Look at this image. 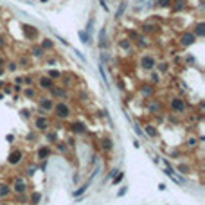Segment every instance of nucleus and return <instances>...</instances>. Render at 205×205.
I'll return each instance as SVG.
<instances>
[{"label": "nucleus", "mask_w": 205, "mask_h": 205, "mask_svg": "<svg viewBox=\"0 0 205 205\" xmlns=\"http://www.w3.org/2000/svg\"><path fill=\"white\" fill-rule=\"evenodd\" d=\"M52 108H54L56 117H59V119H67L68 115H70V108H68L67 103H58V104H54Z\"/></svg>", "instance_id": "obj_1"}, {"label": "nucleus", "mask_w": 205, "mask_h": 205, "mask_svg": "<svg viewBox=\"0 0 205 205\" xmlns=\"http://www.w3.org/2000/svg\"><path fill=\"white\" fill-rule=\"evenodd\" d=\"M156 65V59L153 54H144L141 56V67H142V70H153Z\"/></svg>", "instance_id": "obj_2"}, {"label": "nucleus", "mask_w": 205, "mask_h": 205, "mask_svg": "<svg viewBox=\"0 0 205 205\" xmlns=\"http://www.w3.org/2000/svg\"><path fill=\"white\" fill-rule=\"evenodd\" d=\"M180 45L182 47H189V45H193L194 41H196V36H194V33H191V31H185L184 34L180 36Z\"/></svg>", "instance_id": "obj_3"}, {"label": "nucleus", "mask_w": 205, "mask_h": 205, "mask_svg": "<svg viewBox=\"0 0 205 205\" xmlns=\"http://www.w3.org/2000/svg\"><path fill=\"white\" fill-rule=\"evenodd\" d=\"M171 110H175V112H185V103H184V99L182 97H173L171 99Z\"/></svg>", "instance_id": "obj_4"}, {"label": "nucleus", "mask_w": 205, "mask_h": 205, "mask_svg": "<svg viewBox=\"0 0 205 205\" xmlns=\"http://www.w3.org/2000/svg\"><path fill=\"white\" fill-rule=\"evenodd\" d=\"M38 85H40V88H43V90H51V88L54 86V81H52L49 76H41V78L38 79Z\"/></svg>", "instance_id": "obj_5"}, {"label": "nucleus", "mask_w": 205, "mask_h": 205, "mask_svg": "<svg viewBox=\"0 0 205 205\" xmlns=\"http://www.w3.org/2000/svg\"><path fill=\"white\" fill-rule=\"evenodd\" d=\"M22 29H24V33H25V38H27V40H34V38L38 36V31H36L33 25L24 24V25H22Z\"/></svg>", "instance_id": "obj_6"}, {"label": "nucleus", "mask_w": 205, "mask_h": 205, "mask_svg": "<svg viewBox=\"0 0 205 205\" xmlns=\"http://www.w3.org/2000/svg\"><path fill=\"white\" fill-rule=\"evenodd\" d=\"M31 54L34 56V58H38V59H41V58H45V51L40 47V45H34V47L31 49Z\"/></svg>", "instance_id": "obj_7"}, {"label": "nucleus", "mask_w": 205, "mask_h": 205, "mask_svg": "<svg viewBox=\"0 0 205 205\" xmlns=\"http://www.w3.org/2000/svg\"><path fill=\"white\" fill-rule=\"evenodd\" d=\"M13 189H14V193H24L25 191V182L24 180H14V184H13Z\"/></svg>", "instance_id": "obj_8"}, {"label": "nucleus", "mask_w": 205, "mask_h": 205, "mask_svg": "<svg viewBox=\"0 0 205 205\" xmlns=\"http://www.w3.org/2000/svg\"><path fill=\"white\" fill-rule=\"evenodd\" d=\"M158 31V25H153V24H142V33L144 34H151V33H156Z\"/></svg>", "instance_id": "obj_9"}, {"label": "nucleus", "mask_w": 205, "mask_h": 205, "mask_svg": "<svg viewBox=\"0 0 205 205\" xmlns=\"http://www.w3.org/2000/svg\"><path fill=\"white\" fill-rule=\"evenodd\" d=\"M131 45H133V43H131L130 38H121V40H119V47H121L122 51H130Z\"/></svg>", "instance_id": "obj_10"}, {"label": "nucleus", "mask_w": 205, "mask_h": 205, "mask_svg": "<svg viewBox=\"0 0 205 205\" xmlns=\"http://www.w3.org/2000/svg\"><path fill=\"white\" fill-rule=\"evenodd\" d=\"M61 83L63 86H72V79H74V74H61Z\"/></svg>", "instance_id": "obj_11"}, {"label": "nucleus", "mask_w": 205, "mask_h": 205, "mask_svg": "<svg viewBox=\"0 0 205 205\" xmlns=\"http://www.w3.org/2000/svg\"><path fill=\"white\" fill-rule=\"evenodd\" d=\"M52 101L51 99H40V110L45 112V110H52Z\"/></svg>", "instance_id": "obj_12"}, {"label": "nucleus", "mask_w": 205, "mask_h": 205, "mask_svg": "<svg viewBox=\"0 0 205 205\" xmlns=\"http://www.w3.org/2000/svg\"><path fill=\"white\" fill-rule=\"evenodd\" d=\"M171 6H173V11L178 13V11H182L185 7V0H175V2H171Z\"/></svg>", "instance_id": "obj_13"}, {"label": "nucleus", "mask_w": 205, "mask_h": 205, "mask_svg": "<svg viewBox=\"0 0 205 205\" xmlns=\"http://www.w3.org/2000/svg\"><path fill=\"white\" fill-rule=\"evenodd\" d=\"M51 92H52L54 97H65V96H67V94H65V88H61V86H52Z\"/></svg>", "instance_id": "obj_14"}, {"label": "nucleus", "mask_w": 205, "mask_h": 205, "mask_svg": "<svg viewBox=\"0 0 205 205\" xmlns=\"http://www.w3.org/2000/svg\"><path fill=\"white\" fill-rule=\"evenodd\" d=\"M20 160H22V151H13L9 155V164H16Z\"/></svg>", "instance_id": "obj_15"}, {"label": "nucleus", "mask_w": 205, "mask_h": 205, "mask_svg": "<svg viewBox=\"0 0 205 205\" xmlns=\"http://www.w3.org/2000/svg\"><path fill=\"white\" fill-rule=\"evenodd\" d=\"M34 124H36V128H38V130H45V128L49 126V121L45 119V117H38Z\"/></svg>", "instance_id": "obj_16"}, {"label": "nucleus", "mask_w": 205, "mask_h": 205, "mask_svg": "<svg viewBox=\"0 0 205 205\" xmlns=\"http://www.w3.org/2000/svg\"><path fill=\"white\" fill-rule=\"evenodd\" d=\"M61 74H63V72H61V70H58V68H51V70H47V76H49L52 81H54V79H59V78H61Z\"/></svg>", "instance_id": "obj_17"}, {"label": "nucleus", "mask_w": 205, "mask_h": 205, "mask_svg": "<svg viewBox=\"0 0 205 205\" xmlns=\"http://www.w3.org/2000/svg\"><path fill=\"white\" fill-rule=\"evenodd\" d=\"M40 47H41L43 51H49V49H52V47H54V41H52V40H49V38H45V40H41Z\"/></svg>", "instance_id": "obj_18"}, {"label": "nucleus", "mask_w": 205, "mask_h": 205, "mask_svg": "<svg viewBox=\"0 0 205 205\" xmlns=\"http://www.w3.org/2000/svg\"><path fill=\"white\" fill-rule=\"evenodd\" d=\"M203 34H205V24L200 22V24H196V27H194V36L198 38V36H203Z\"/></svg>", "instance_id": "obj_19"}, {"label": "nucleus", "mask_w": 205, "mask_h": 205, "mask_svg": "<svg viewBox=\"0 0 205 205\" xmlns=\"http://www.w3.org/2000/svg\"><path fill=\"white\" fill-rule=\"evenodd\" d=\"M141 92H142L144 96H153V86H151V85H142V86H141Z\"/></svg>", "instance_id": "obj_20"}, {"label": "nucleus", "mask_w": 205, "mask_h": 205, "mask_svg": "<svg viewBox=\"0 0 205 205\" xmlns=\"http://www.w3.org/2000/svg\"><path fill=\"white\" fill-rule=\"evenodd\" d=\"M135 40H137V43H139V45H141V47H146V45L149 43V40H148L146 36H139V34H137V36H135Z\"/></svg>", "instance_id": "obj_21"}, {"label": "nucleus", "mask_w": 205, "mask_h": 205, "mask_svg": "<svg viewBox=\"0 0 205 205\" xmlns=\"http://www.w3.org/2000/svg\"><path fill=\"white\" fill-rule=\"evenodd\" d=\"M49 153H51V151H49V148H45V146H43V148H40V149H38V158H47V156H49Z\"/></svg>", "instance_id": "obj_22"}, {"label": "nucleus", "mask_w": 205, "mask_h": 205, "mask_svg": "<svg viewBox=\"0 0 205 205\" xmlns=\"http://www.w3.org/2000/svg\"><path fill=\"white\" fill-rule=\"evenodd\" d=\"M72 130L78 131V133H85V124H83V122H74V124H72Z\"/></svg>", "instance_id": "obj_23"}, {"label": "nucleus", "mask_w": 205, "mask_h": 205, "mask_svg": "<svg viewBox=\"0 0 205 205\" xmlns=\"http://www.w3.org/2000/svg\"><path fill=\"white\" fill-rule=\"evenodd\" d=\"M155 67L158 68V70H156V72H160V74H164V72H167V63H156Z\"/></svg>", "instance_id": "obj_24"}, {"label": "nucleus", "mask_w": 205, "mask_h": 205, "mask_svg": "<svg viewBox=\"0 0 205 205\" xmlns=\"http://www.w3.org/2000/svg\"><path fill=\"white\" fill-rule=\"evenodd\" d=\"M146 133H148L149 137H156V130H155V126L148 124V126H146Z\"/></svg>", "instance_id": "obj_25"}, {"label": "nucleus", "mask_w": 205, "mask_h": 205, "mask_svg": "<svg viewBox=\"0 0 205 205\" xmlns=\"http://www.w3.org/2000/svg\"><path fill=\"white\" fill-rule=\"evenodd\" d=\"M146 106H148V110H151V112H156L158 108H160V103H148Z\"/></svg>", "instance_id": "obj_26"}, {"label": "nucleus", "mask_w": 205, "mask_h": 205, "mask_svg": "<svg viewBox=\"0 0 205 205\" xmlns=\"http://www.w3.org/2000/svg\"><path fill=\"white\" fill-rule=\"evenodd\" d=\"M104 36H106V31L104 29H101V33H99V45H101V47H104Z\"/></svg>", "instance_id": "obj_27"}, {"label": "nucleus", "mask_w": 205, "mask_h": 205, "mask_svg": "<svg viewBox=\"0 0 205 205\" xmlns=\"http://www.w3.org/2000/svg\"><path fill=\"white\" fill-rule=\"evenodd\" d=\"M124 9H126V2H121V7L117 9V14H115V16H117V18H121V16L124 14Z\"/></svg>", "instance_id": "obj_28"}, {"label": "nucleus", "mask_w": 205, "mask_h": 205, "mask_svg": "<svg viewBox=\"0 0 205 205\" xmlns=\"http://www.w3.org/2000/svg\"><path fill=\"white\" fill-rule=\"evenodd\" d=\"M171 2L173 0H158V6L160 7H171Z\"/></svg>", "instance_id": "obj_29"}, {"label": "nucleus", "mask_w": 205, "mask_h": 205, "mask_svg": "<svg viewBox=\"0 0 205 205\" xmlns=\"http://www.w3.org/2000/svg\"><path fill=\"white\" fill-rule=\"evenodd\" d=\"M9 193V189H7V185L6 184H0V196H6Z\"/></svg>", "instance_id": "obj_30"}, {"label": "nucleus", "mask_w": 205, "mask_h": 205, "mask_svg": "<svg viewBox=\"0 0 205 205\" xmlns=\"http://www.w3.org/2000/svg\"><path fill=\"white\" fill-rule=\"evenodd\" d=\"M88 185H90V184H86V185H81V187H79V189H78V191L74 193V196H81V194H83V193L86 191V187H88Z\"/></svg>", "instance_id": "obj_31"}, {"label": "nucleus", "mask_w": 205, "mask_h": 205, "mask_svg": "<svg viewBox=\"0 0 205 205\" xmlns=\"http://www.w3.org/2000/svg\"><path fill=\"white\" fill-rule=\"evenodd\" d=\"M79 38H81V41H83V43H90V41H88V34H86L85 31H81V33H79Z\"/></svg>", "instance_id": "obj_32"}, {"label": "nucleus", "mask_w": 205, "mask_h": 205, "mask_svg": "<svg viewBox=\"0 0 205 205\" xmlns=\"http://www.w3.org/2000/svg\"><path fill=\"white\" fill-rule=\"evenodd\" d=\"M40 196H41L40 193H33V194H31V201H33V203H38V201H40Z\"/></svg>", "instance_id": "obj_33"}, {"label": "nucleus", "mask_w": 205, "mask_h": 205, "mask_svg": "<svg viewBox=\"0 0 205 205\" xmlns=\"http://www.w3.org/2000/svg\"><path fill=\"white\" fill-rule=\"evenodd\" d=\"M16 67H18V65H16V61H9L7 70H9V72H14V70H16Z\"/></svg>", "instance_id": "obj_34"}, {"label": "nucleus", "mask_w": 205, "mask_h": 205, "mask_svg": "<svg viewBox=\"0 0 205 205\" xmlns=\"http://www.w3.org/2000/svg\"><path fill=\"white\" fill-rule=\"evenodd\" d=\"M103 148H104V149H112V142H110L108 139H106V141H103Z\"/></svg>", "instance_id": "obj_35"}, {"label": "nucleus", "mask_w": 205, "mask_h": 205, "mask_svg": "<svg viewBox=\"0 0 205 205\" xmlns=\"http://www.w3.org/2000/svg\"><path fill=\"white\" fill-rule=\"evenodd\" d=\"M25 97H34V90H33V88H27V90H25Z\"/></svg>", "instance_id": "obj_36"}, {"label": "nucleus", "mask_w": 205, "mask_h": 205, "mask_svg": "<svg viewBox=\"0 0 205 205\" xmlns=\"http://www.w3.org/2000/svg\"><path fill=\"white\" fill-rule=\"evenodd\" d=\"M121 180H122V173H119V175H117L115 178H113V184H119Z\"/></svg>", "instance_id": "obj_37"}, {"label": "nucleus", "mask_w": 205, "mask_h": 205, "mask_svg": "<svg viewBox=\"0 0 205 205\" xmlns=\"http://www.w3.org/2000/svg\"><path fill=\"white\" fill-rule=\"evenodd\" d=\"M4 47H6V38L0 36V49H4Z\"/></svg>", "instance_id": "obj_38"}, {"label": "nucleus", "mask_w": 205, "mask_h": 205, "mask_svg": "<svg viewBox=\"0 0 205 205\" xmlns=\"http://www.w3.org/2000/svg\"><path fill=\"white\" fill-rule=\"evenodd\" d=\"M24 83L31 85V83H33V78H31V76H25V78H24Z\"/></svg>", "instance_id": "obj_39"}, {"label": "nucleus", "mask_w": 205, "mask_h": 205, "mask_svg": "<svg viewBox=\"0 0 205 205\" xmlns=\"http://www.w3.org/2000/svg\"><path fill=\"white\" fill-rule=\"evenodd\" d=\"M18 63H20V65H27V63H29V59H27V58H20V61H18Z\"/></svg>", "instance_id": "obj_40"}, {"label": "nucleus", "mask_w": 205, "mask_h": 205, "mask_svg": "<svg viewBox=\"0 0 205 205\" xmlns=\"http://www.w3.org/2000/svg\"><path fill=\"white\" fill-rule=\"evenodd\" d=\"M151 81H153V83H158V74H151Z\"/></svg>", "instance_id": "obj_41"}, {"label": "nucleus", "mask_w": 205, "mask_h": 205, "mask_svg": "<svg viewBox=\"0 0 205 205\" xmlns=\"http://www.w3.org/2000/svg\"><path fill=\"white\" fill-rule=\"evenodd\" d=\"M4 63H6V59H4V56H0V68H4Z\"/></svg>", "instance_id": "obj_42"}, {"label": "nucleus", "mask_w": 205, "mask_h": 205, "mask_svg": "<svg viewBox=\"0 0 205 205\" xmlns=\"http://www.w3.org/2000/svg\"><path fill=\"white\" fill-rule=\"evenodd\" d=\"M187 144H189V146H196V141H194V139H189Z\"/></svg>", "instance_id": "obj_43"}, {"label": "nucleus", "mask_w": 205, "mask_h": 205, "mask_svg": "<svg viewBox=\"0 0 205 205\" xmlns=\"http://www.w3.org/2000/svg\"><path fill=\"white\" fill-rule=\"evenodd\" d=\"M99 2H101V6L104 7V11H108V6H106V2H104V0H99Z\"/></svg>", "instance_id": "obj_44"}, {"label": "nucleus", "mask_w": 205, "mask_h": 205, "mask_svg": "<svg viewBox=\"0 0 205 205\" xmlns=\"http://www.w3.org/2000/svg\"><path fill=\"white\" fill-rule=\"evenodd\" d=\"M41 2H47V0H41Z\"/></svg>", "instance_id": "obj_45"}, {"label": "nucleus", "mask_w": 205, "mask_h": 205, "mask_svg": "<svg viewBox=\"0 0 205 205\" xmlns=\"http://www.w3.org/2000/svg\"><path fill=\"white\" fill-rule=\"evenodd\" d=\"M0 13H2V7H0Z\"/></svg>", "instance_id": "obj_46"}]
</instances>
